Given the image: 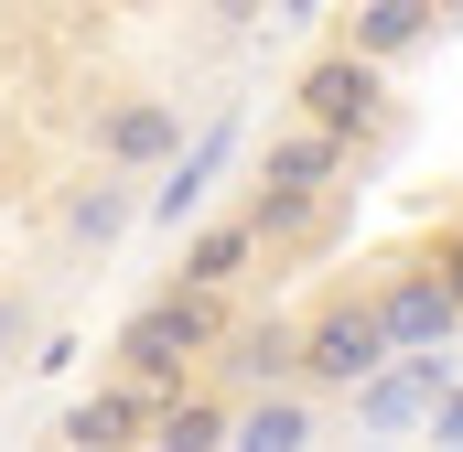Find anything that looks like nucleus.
Listing matches in <instances>:
<instances>
[{
	"label": "nucleus",
	"mask_w": 463,
	"mask_h": 452,
	"mask_svg": "<svg viewBox=\"0 0 463 452\" xmlns=\"http://www.w3.org/2000/svg\"><path fill=\"white\" fill-rule=\"evenodd\" d=\"M216 334H227L216 280H184L173 302H151V313L118 334V355H129V377H140V388H173V377H184V355H194V344H216Z\"/></svg>",
	"instance_id": "obj_1"
},
{
	"label": "nucleus",
	"mask_w": 463,
	"mask_h": 452,
	"mask_svg": "<svg viewBox=\"0 0 463 452\" xmlns=\"http://www.w3.org/2000/svg\"><path fill=\"white\" fill-rule=\"evenodd\" d=\"M388 355H399V334H388L377 302H335L324 324H302V377L313 388H366Z\"/></svg>",
	"instance_id": "obj_2"
},
{
	"label": "nucleus",
	"mask_w": 463,
	"mask_h": 452,
	"mask_svg": "<svg viewBox=\"0 0 463 452\" xmlns=\"http://www.w3.org/2000/svg\"><path fill=\"white\" fill-rule=\"evenodd\" d=\"M184 151V108L173 98H109L98 108V162L109 173H162Z\"/></svg>",
	"instance_id": "obj_3"
},
{
	"label": "nucleus",
	"mask_w": 463,
	"mask_h": 452,
	"mask_svg": "<svg viewBox=\"0 0 463 452\" xmlns=\"http://www.w3.org/2000/svg\"><path fill=\"white\" fill-rule=\"evenodd\" d=\"M291 98H302V118H324V129H366V118H377V54H313V65H302V87H291Z\"/></svg>",
	"instance_id": "obj_4"
},
{
	"label": "nucleus",
	"mask_w": 463,
	"mask_h": 452,
	"mask_svg": "<svg viewBox=\"0 0 463 452\" xmlns=\"http://www.w3.org/2000/svg\"><path fill=\"white\" fill-rule=\"evenodd\" d=\"M377 313H388L399 355H431V344L463 324V291H453V269H399V280L377 291Z\"/></svg>",
	"instance_id": "obj_5"
},
{
	"label": "nucleus",
	"mask_w": 463,
	"mask_h": 452,
	"mask_svg": "<svg viewBox=\"0 0 463 452\" xmlns=\"http://www.w3.org/2000/svg\"><path fill=\"white\" fill-rule=\"evenodd\" d=\"M431 22H442V0H355V54H377V65H399V54H420L431 43Z\"/></svg>",
	"instance_id": "obj_6"
},
{
	"label": "nucleus",
	"mask_w": 463,
	"mask_h": 452,
	"mask_svg": "<svg viewBox=\"0 0 463 452\" xmlns=\"http://www.w3.org/2000/svg\"><path fill=\"white\" fill-rule=\"evenodd\" d=\"M227 377H237V388L302 377V324H237V334H227Z\"/></svg>",
	"instance_id": "obj_7"
},
{
	"label": "nucleus",
	"mask_w": 463,
	"mask_h": 452,
	"mask_svg": "<svg viewBox=\"0 0 463 452\" xmlns=\"http://www.w3.org/2000/svg\"><path fill=\"white\" fill-rule=\"evenodd\" d=\"M335 162H345V129H324V118H302L291 140H269V184H335Z\"/></svg>",
	"instance_id": "obj_8"
},
{
	"label": "nucleus",
	"mask_w": 463,
	"mask_h": 452,
	"mask_svg": "<svg viewBox=\"0 0 463 452\" xmlns=\"http://www.w3.org/2000/svg\"><path fill=\"white\" fill-rule=\"evenodd\" d=\"M129 431H151V388H98L65 410V442H129Z\"/></svg>",
	"instance_id": "obj_9"
},
{
	"label": "nucleus",
	"mask_w": 463,
	"mask_h": 452,
	"mask_svg": "<svg viewBox=\"0 0 463 452\" xmlns=\"http://www.w3.org/2000/svg\"><path fill=\"white\" fill-rule=\"evenodd\" d=\"M248 248H259V226H205V237L184 248V280H216V291H227L237 269H248Z\"/></svg>",
	"instance_id": "obj_10"
},
{
	"label": "nucleus",
	"mask_w": 463,
	"mask_h": 452,
	"mask_svg": "<svg viewBox=\"0 0 463 452\" xmlns=\"http://www.w3.org/2000/svg\"><path fill=\"white\" fill-rule=\"evenodd\" d=\"M302 431H313V410H302V399H291V388H259V410H248V420H237V442H259V452H280V442H302Z\"/></svg>",
	"instance_id": "obj_11"
},
{
	"label": "nucleus",
	"mask_w": 463,
	"mask_h": 452,
	"mask_svg": "<svg viewBox=\"0 0 463 452\" xmlns=\"http://www.w3.org/2000/svg\"><path fill=\"white\" fill-rule=\"evenodd\" d=\"M313 194H324V184H269V173H259V205H248V226H259V237H291V226L313 216Z\"/></svg>",
	"instance_id": "obj_12"
},
{
	"label": "nucleus",
	"mask_w": 463,
	"mask_h": 452,
	"mask_svg": "<svg viewBox=\"0 0 463 452\" xmlns=\"http://www.w3.org/2000/svg\"><path fill=\"white\" fill-rule=\"evenodd\" d=\"M162 442H227V399H173L162 410Z\"/></svg>",
	"instance_id": "obj_13"
},
{
	"label": "nucleus",
	"mask_w": 463,
	"mask_h": 452,
	"mask_svg": "<svg viewBox=\"0 0 463 452\" xmlns=\"http://www.w3.org/2000/svg\"><path fill=\"white\" fill-rule=\"evenodd\" d=\"M205 162H216V140H205V151L184 162V184H162V205H151V216H162V226H184V216H194V205H205Z\"/></svg>",
	"instance_id": "obj_14"
},
{
	"label": "nucleus",
	"mask_w": 463,
	"mask_h": 452,
	"mask_svg": "<svg viewBox=\"0 0 463 452\" xmlns=\"http://www.w3.org/2000/svg\"><path fill=\"white\" fill-rule=\"evenodd\" d=\"M420 388H431V366H410V377H388V388H366V420H399V410H420Z\"/></svg>",
	"instance_id": "obj_15"
},
{
	"label": "nucleus",
	"mask_w": 463,
	"mask_h": 452,
	"mask_svg": "<svg viewBox=\"0 0 463 452\" xmlns=\"http://www.w3.org/2000/svg\"><path fill=\"white\" fill-rule=\"evenodd\" d=\"M65 226H76V237H109V226H118V194H109V184L76 194V216H65Z\"/></svg>",
	"instance_id": "obj_16"
},
{
	"label": "nucleus",
	"mask_w": 463,
	"mask_h": 452,
	"mask_svg": "<svg viewBox=\"0 0 463 452\" xmlns=\"http://www.w3.org/2000/svg\"><path fill=\"white\" fill-rule=\"evenodd\" d=\"M205 11H216V22H259L269 0H205Z\"/></svg>",
	"instance_id": "obj_17"
},
{
	"label": "nucleus",
	"mask_w": 463,
	"mask_h": 452,
	"mask_svg": "<svg viewBox=\"0 0 463 452\" xmlns=\"http://www.w3.org/2000/svg\"><path fill=\"white\" fill-rule=\"evenodd\" d=\"M442 269H453V291H463V248H453V259H442Z\"/></svg>",
	"instance_id": "obj_18"
}]
</instances>
